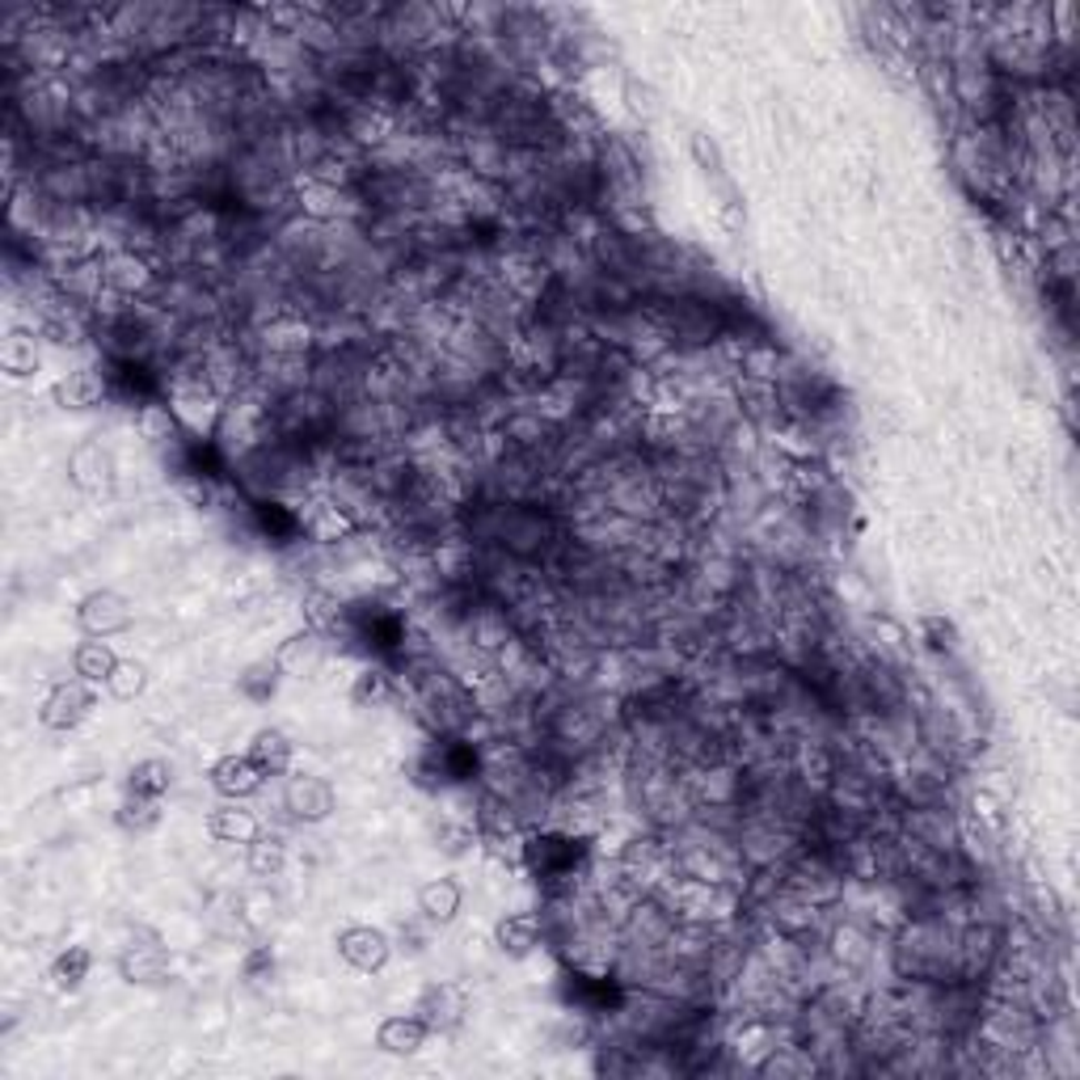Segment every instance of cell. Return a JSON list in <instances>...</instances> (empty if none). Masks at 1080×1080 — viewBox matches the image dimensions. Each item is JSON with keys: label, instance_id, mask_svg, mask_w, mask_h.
Returning a JSON list of instances; mask_svg holds the SVG:
<instances>
[{"label": "cell", "instance_id": "cell-20", "mask_svg": "<svg viewBox=\"0 0 1080 1080\" xmlns=\"http://www.w3.org/2000/svg\"><path fill=\"white\" fill-rule=\"evenodd\" d=\"M144 684H149V679H144V667H140V663H119V667H114V676L107 679V688L119 700L140 697V693H144Z\"/></svg>", "mask_w": 1080, "mask_h": 1080}, {"label": "cell", "instance_id": "cell-2", "mask_svg": "<svg viewBox=\"0 0 1080 1080\" xmlns=\"http://www.w3.org/2000/svg\"><path fill=\"white\" fill-rule=\"evenodd\" d=\"M131 604L123 599V595L114 592H93L81 599V629H85L89 637H110V634H123L131 625Z\"/></svg>", "mask_w": 1080, "mask_h": 1080}, {"label": "cell", "instance_id": "cell-22", "mask_svg": "<svg viewBox=\"0 0 1080 1080\" xmlns=\"http://www.w3.org/2000/svg\"><path fill=\"white\" fill-rule=\"evenodd\" d=\"M925 634H929L932 650H953V625L941 616H925Z\"/></svg>", "mask_w": 1080, "mask_h": 1080}, {"label": "cell", "instance_id": "cell-8", "mask_svg": "<svg viewBox=\"0 0 1080 1080\" xmlns=\"http://www.w3.org/2000/svg\"><path fill=\"white\" fill-rule=\"evenodd\" d=\"M107 397V376L93 372V367H77L68 372L64 381L55 384V402L68 405V410H89Z\"/></svg>", "mask_w": 1080, "mask_h": 1080}, {"label": "cell", "instance_id": "cell-5", "mask_svg": "<svg viewBox=\"0 0 1080 1080\" xmlns=\"http://www.w3.org/2000/svg\"><path fill=\"white\" fill-rule=\"evenodd\" d=\"M262 781H266V773L250 756H224L212 768L215 794H224V798H250V794L262 789Z\"/></svg>", "mask_w": 1080, "mask_h": 1080}, {"label": "cell", "instance_id": "cell-21", "mask_svg": "<svg viewBox=\"0 0 1080 1080\" xmlns=\"http://www.w3.org/2000/svg\"><path fill=\"white\" fill-rule=\"evenodd\" d=\"M4 367H9L13 376L30 372V367H34V339H26V334H13V339L4 342Z\"/></svg>", "mask_w": 1080, "mask_h": 1080}, {"label": "cell", "instance_id": "cell-11", "mask_svg": "<svg viewBox=\"0 0 1080 1080\" xmlns=\"http://www.w3.org/2000/svg\"><path fill=\"white\" fill-rule=\"evenodd\" d=\"M461 904H465V890H461V882H452V878H435V882H426V887L418 890V908H423V916L431 920V925L456 920Z\"/></svg>", "mask_w": 1080, "mask_h": 1080}, {"label": "cell", "instance_id": "cell-14", "mask_svg": "<svg viewBox=\"0 0 1080 1080\" xmlns=\"http://www.w3.org/2000/svg\"><path fill=\"white\" fill-rule=\"evenodd\" d=\"M250 760L266 777H283L292 768V743H287V735H279V730H262L254 739V747H250Z\"/></svg>", "mask_w": 1080, "mask_h": 1080}, {"label": "cell", "instance_id": "cell-17", "mask_svg": "<svg viewBox=\"0 0 1080 1080\" xmlns=\"http://www.w3.org/2000/svg\"><path fill=\"white\" fill-rule=\"evenodd\" d=\"M170 764L165 760H144L131 768V794H144V798H161L170 789Z\"/></svg>", "mask_w": 1080, "mask_h": 1080}, {"label": "cell", "instance_id": "cell-15", "mask_svg": "<svg viewBox=\"0 0 1080 1080\" xmlns=\"http://www.w3.org/2000/svg\"><path fill=\"white\" fill-rule=\"evenodd\" d=\"M119 824L128 827V831H135V836H144V831H152V827L161 824V798H144V794H128V803L119 806Z\"/></svg>", "mask_w": 1080, "mask_h": 1080}, {"label": "cell", "instance_id": "cell-19", "mask_svg": "<svg viewBox=\"0 0 1080 1080\" xmlns=\"http://www.w3.org/2000/svg\"><path fill=\"white\" fill-rule=\"evenodd\" d=\"M161 971H165V953L161 950H131L123 958V975H128L131 983H149Z\"/></svg>", "mask_w": 1080, "mask_h": 1080}, {"label": "cell", "instance_id": "cell-4", "mask_svg": "<svg viewBox=\"0 0 1080 1080\" xmlns=\"http://www.w3.org/2000/svg\"><path fill=\"white\" fill-rule=\"evenodd\" d=\"M388 937H384L381 929H346L339 937V953L355 967V971H363V975H372V971H381L384 962H388Z\"/></svg>", "mask_w": 1080, "mask_h": 1080}, {"label": "cell", "instance_id": "cell-9", "mask_svg": "<svg viewBox=\"0 0 1080 1080\" xmlns=\"http://www.w3.org/2000/svg\"><path fill=\"white\" fill-rule=\"evenodd\" d=\"M68 468H72V482L85 489V494H102V489H110V456L102 452L98 444H85L72 452V461H68Z\"/></svg>", "mask_w": 1080, "mask_h": 1080}, {"label": "cell", "instance_id": "cell-13", "mask_svg": "<svg viewBox=\"0 0 1080 1080\" xmlns=\"http://www.w3.org/2000/svg\"><path fill=\"white\" fill-rule=\"evenodd\" d=\"M536 941H541V920H536L532 911H515V916H507V920L498 925V946H503L511 958L532 953L536 950Z\"/></svg>", "mask_w": 1080, "mask_h": 1080}, {"label": "cell", "instance_id": "cell-3", "mask_svg": "<svg viewBox=\"0 0 1080 1080\" xmlns=\"http://www.w3.org/2000/svg\"><path fill=\"white\" fill-rule=\"evenodd\" d=\"M283 803L304 824H321L334 810V789H330V781H321V777H292L287 789H283Z\"/></svg>", "mask_w": 1080, "mask_h": 1080}, {"label": "cell", "instance_id": "cell-23", "mask_svg": "<svg viewBox=\"0 0 1080 1080\" xmlns=\"http://www.w3.org/2000/svg\"><path fill=\"white\" fill-rule=\"evenodd\" d=\"M250 848H254V869H275L283 861V845L279 840H258Z\"/></svg>", "mask_w": 1080, "mask_h": 1080}, {"label": "cell", "instance_id": "cell-7", "mask_svg": "<svg viewBox=\"0 0 1080 1080\" xmlns=\"http://www.w3.org/2000/svg\"><path fill=\"white\" fill-rule=\"evenodd\" d=\"M465 1009L468 1000L461 988H452V983H440V988H431V992L423 996V1009H418V1017H423L431 1030H452V1026H461L465 1021Z\"/></svg>", "mask_w": 1080, "mask_h": 1080}, {"label": "cell", "instance_id": "cell-10", "mask_svg": "<svg viewBox=\"0 0 1080 1080\" xmlns=\"http://www.w3.org/2000/svg\"><path fill=\"white\" fill-rule=\"evenodd\" d=\"M208 827H212L215 840H224V845H250V840H258L254 810L236 806V798L229 806H215L212 819H208Z\"/></svg>", "mask_w": 1080, "mask_h": 1080}, {"label": "cell", "instance_id": "cell-12", "mask_svg": "<svg viewBox=\"0 0 1080 1080\" xmlns=\"http://www.w3.org/2000/svg\"><path fill=\"white\" fill-rule=\"evenodd\" d=\"M72 667H77V679L107 684V679L114 676V667H119V658H114V650H110L102 637H93V642H81V646H77Z\"/></svg>", "mask_w": 1080, "mask_h": 1080}, {"label": "cell", "instance_id": "cell-6", "mask_svg": "<svg viewBox=\"0 0 1080 1080\" xmlns=\"http://www.w3.org/2000/svg\"><path fill=\"white\" fill-rule=\"evenodd\" d=\"M426 1034H431V1026L418 1013H397L376 1030V1042L388 1056H418L426 1047Z\"/></svg>", "mask_w": 1080, "mask_h": 1080}, {"label": "cell", "instance_id": "cell-16", "mask_svg": "<svg viewBox=\"0 0 1080 1080\" xmlns=\"http://www.w3.org/2000/svg\"><path fill=\"white\" fill-rule=\"evenodd\" d=\"M89 967H93V958H89V950H81V946H68L60 958H55V967H51V979H55V988H81L85 983Z\"/></svg>", "mask_w": 1080, "mask_h": 1080}, {"label": "cell", "instance_id": "cell-18", "mask_svg": "<svg viewBox=\"0 0 1080 1080\" xmlns=\"http://www.w3.org/2000/svg\"><path fill=\"white\" fill-rule=\"evenodd\" d=\"M388 693H393V684H388V672H381V667H363L360 676H355L351 700L367 709V705H381V700H388Z\"/></svg>", "mask_w": 1080, "mask_h": 1080}, {"label": "cell", "instance_id": "cell-1", "mask_svg": "<svg viewBox=\"0 0 1080 1080\" xmlns=\"http://www.w3.org/2000/svg\"><path fill=\"white\" fill-rule=\"evenodd\" d=\"M89 709H93V688H89V679H68V684H55V688H51V697H47V705H43V721L51 726V730H72L77 721L89 718Z\"/></svg>", "mask_w": 1080, "mask_h": 1080}]
</instances>
